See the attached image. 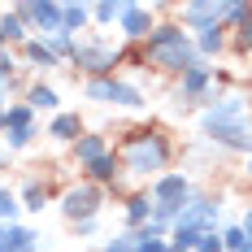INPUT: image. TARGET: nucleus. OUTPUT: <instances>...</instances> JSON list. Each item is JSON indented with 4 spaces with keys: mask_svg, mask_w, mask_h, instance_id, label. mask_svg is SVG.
Returning <instances> with one entry per match:
<instances>
[{
    "mask_svg": "<svg viewBox=\"0 0 252 252\" xmlns=\"http://www.w3.org/2000/svg\"><path fill=\"white\" fill-rule=\"evenodd\" d=\"M118 178H122L118 152H109V157H100L96 165H87V183H96V187H118Z\"/></svg>",
    "mask_w": 252,
    "mask_h": 252,
    "instance_id": "nucleus-13",
    "label": "nucleus"
},
{
    "mask_svg": "<svg viewBox=\"0 0 252 252\" xmlns=\"http://www.w3.org/2000/svg\"><path fill=\"white\" fill-rule=\"evenodd\" d=\"M26 104L39 113V109H48V113H61V96H57V87H48V83H31L26 87Z\"/></svg>",
    "mask_w": 252,
    "mask_h": 252,
    "instance_id": "nucleus-17",
    "label": "nucleus"
},
{
    "mask_svg": "<svg viewBox=\"0 0 252 252\" xmlns=\"http://www.w3.org/2000/svg\"><path fill=\"white\" fill-rule=\"evenodd\" d=\"M18 200H22L26 213H39V209L48 204V183H44V178H26V183H22V196H18Z\"/></svg>",
    "mask_w": 252,
    "mask_h": 252,
    "instance_id": "nucleus-18",
    "label": "nucleus"
},
{
    "mask_svg": "<svg viewBox=\"0 0 252 252\" xmlns=\"http://www.w3.org/2000/svg\"><path fill=\"white\" fill-rule=\"evenodd\" d=\"M4 235H9V244H13L18 252H35V248H39V235H35V230H26V226H18V222H13V226H4Z\"/></svg>",
    "mask_w": 252,
    "mask_h": 252,
    "instance_id": "nucleus-23",
    "label": "nucleus"
},
{
    "mask_svg": "<svg viewBox=\"0 0 252 252\" xmlns=\"http://www.w3.org/2000/svg\"><path fill=\"white\" fill-rule=\"evenodd\" d=\"M170 252H178V248H170Z\"/></svg>",
    "mask_w": 252,
    "mask_h": 252,
    "instance_id": "nucleus-40",
    "label": "nucleus"
},
{
    "mask_svg": "<svg viewBox=\"0 0 252 252\" xmlns=\"http://www.w3.org/2000/svg\"><path fill=\"white\" fill-rule=\"evenodd\" d=\"M244 252H252V244H248V248H244Z\"/></svg>",
    "mask_w": 252,
    "mask_h": 252,
    "instance_id": "nucleus-39",
    "label": "nucleus"
},
{
    "mask_svg": "<svg viewBox=\"0 0 252 252\" xmlns=\"http://www.w3.org/2000/svg\"><path fill=\"white\" fill-rule=\"evenodd\" d=\"M0 35H4V39H26V22L18 13H4V18H0Z\"/></svg>",
    "mask_w": 252,
    "mask_h": 252,
    "instance_id": "nucleus-25",
    "label": "nucleus"
},
{
    "mask_svg": "<svg viewBox=\"0 0 252 252\" xmlns=\"http://www.w3.org/2000/svg\"><path fill=\"white\" fill-rule=\"evenodd\" d=\"M26 61H31L35 70H57V65H61V57H57L44 39H26Z\"/></svg>",
    "mask_w": 252,
    "mask_h": 252,
    "instance_id": "nucleus-20",
    "label": "nucleus"
},
{
    "mask_svg": "<svg viewBox=\"0 0 252 252\" xmlns=\"http://www.w3.org/2000/svg\"><path fill=\"white\" fill-rule=\"evenodd\" d=\"M118 31H122L130 44H148V35L157 31V9L126 0V13H122V22H118Z\"/></svg>",
    "mask_w": 252,
    "mask_h": 252,
    "instance_id": "nucleus-11",
    "label": "nucleus"
},
{
    "mask_svg": "<svg viewBox=\"0 0 252 252\" xmlns=\"http://www.w3.org/2000/svg\"><path fill=\"white\" fill-rule=\"evenodd\" d=\"M248 174H252V161H248Z\"/></svg>",
    "mask_w": 252,
    "mask_h": 252,
    "instance_id": "nucleus-38",
    "label": "nucleus"
},
{
    "mask_svg": "<svg viewBox=\"0 0 252 252\" xmlns=\"http://www.w3.org/2000/svg\"><path fill=\"white\" fill-rule=\"evenodd\" d=\"M178 100H191V104H213L218 100V70L200 61L196 70H187V74L178 78Z\"/></svg>",
    "mask_w": 252,
    "mask_h": 252,
    "instance_id": "nucleus-7",
    "label": "nucleus"
},
{
    "mask_svg": "<svg viewBox=\"0 0 252 252\" xmlns=\"http://www.w3.org/2000/svg\"><path fill=\"white\" fill-rule=\"evenodd\" d=\"M13 13H18L22 22H31L44 39L61 35V4H52V0H31V4H18Z\"/></svg>",
    "mask_w": 252,
    "mask_h": 252,
    "instance_id": "nucleus-9",
    "label": "nucleus"
},
{
    "mask_svg": "<svg viewBox=\"0 0 252 252\" xmlns=\"http://www.w3.org/2000/svg\"><path fill=\"white\" fill-rule=\"evenodd\" d=\"M239 226H244V235H248V239H252V204H248V209H244V218H239Z\"/></svg>",
    "mask_w": 252,
    "mask_h": 252,
    "instance_id": "nucleus-33",
    "label": "nucleus"
},
{
    "mask_svg": "<svg viewBox=\"0 0 252 252\" xmlns=\"http://www.w3.org/2000/svg\"><path fill=\"white\" fill-rule=\"evenodd\" d=\"M48 135L57 139V144H74L78 135H83V122H78V113H52Z\"/></svg>",
    "mask_w": 252,
    "mask_h": 252,
    "instance_id": "nucleus-15",
    "label": "nucleus"
},
{
    "mask_svg": "<svg viewBox=\"0 0 252 252\" xmlns=\"http://www.w3.org/2000/svg\"><path fill=\"white\" fill-rule=\"evenodd\" d=\"M144 52H148V65H152V70H161V74H178V78H183L187 70H196V65H200L196 39H191L178 22H161V26L148 35Z\"/></svg>",
    "mask_w": 252,
    "mask_h": 252,
    "instance_id": "nucleus-2",
    "label": "nucleus"
},
{
    "mask_svg": "<svg viewBox=\"0 0 252 252\" xmlns=\"http://www.w3.org/2000/svg\"><path fill=\"white\" fill-rule=\"evenodd\" d=\"M0 126H4V113H0Z\"/></svg>",
    "mask_w": 252,
    "mask_h": 252,
    "instance_id": "nucleus-37",
    "label": "nucleus"
},
{
    "mask_svg": "<svg viewBox=\"0 0 252 252\" xmlns=\"http://www.w3.org/2000/svg\"><path fill=\"white\" fill-rule=\"evenodd\" d=\"M178 26L187 35H200L209 26H222V0H196V4H183L178 9Z\"/></svg>",
    "mask_w": 252,
    "mask_h": 252,
    "instance_id": "nucleus-10",
    "label": "nucleus"
},
{
    "mask_svg": "<svg viewBox=\"0 0 252 252\" xmlns=\"http://www.w3.org/2000/svg\"><path fill=\"white\" fill-rule=\"evenodd\" d=\"M191 39H196V52H200V61H209V57H222V48H226V26H209V31L191 35Z\"/></svg>",
    "mask_w": 252,
    "mask_h": 252,
    "instance_id": "nucleus-16",
    "label": "nucleus"
},
{
    "mask_svg": "<svg viewBox=\"0 0 252 252\" xmlns=\"http://www.w3.org/2000/svg\"><path fill=\"white\" fill-rule=\"evenodd\" d=\"M248 244H252V239L244 235V226H239V222H235V226H222V252H244Z\"/></svg>",
    "mask_w": 252,
    "mask_h": 252,
    "instance_id": "nucleus-24",
    "label": "nucleus"
},
{
    "mask_svg": "<svg viewBox=\"0 0 252 252\" xmlns=\"http://www.w3.org/2000/svg\"><path fill=\"white\" fill-rule=\"evenodd\" d=\"M83 96L96 104H113V109H144L148 96H144V87L139 83H130V78H87L83 83Z\"/></svg>",
    "mask_w": 252,
    "mask_h": 252,
    "instance_id": "nucleus-3",
    "label": "nucleus"
},
{
    "mask_svg": "<svg viewBox=\"0 0 252 252\" xmlns=\"http://www.w3.org/2000/svg\"><path fill=\"white\" fill-rule=\"evenodd\" d=\"M4 44H9V39H4V35H0V48H4Z\"/></svg>",
    "mask_w": 252,
    "mask_h": 252,
    "instance_id": "nucleus-34",
    "label": "nucleus"
},
{
    "mask_svg": "<svg viewBox=\"0 0 252 252\" xmlns=\"http://www.w3.org/2000/svg\"><path fill=\"white\" fill-rule=\"evenodd\" d=\"M109 139H104L100 130H83V135H78L74 139V161L78 165H83V170H87V165H96V161H100V157H109Z\"/></svg>",
    "mask_w": 252,
    "mask_h": 252,
    "instance_id": "nucleus-12",
    "label": "nucleus"
},
{
    "mask_svg": "<svg viewBox=\"0 0 252 252\" xmlns=\"http://www.w3.org/2000/svg\"><path fill=\"white\" fill-rule=\"evenodd\" d=\"M22 213V200L13 196V191H0V222H9L13 226V218Z\"/></svg>",
    "mask_w": 252,
    "mask_h": 252,
    "instance_id": "nucleus-26",
    "label": "nucleus"
},
{
    "mask_svg": "<svg viewBox=\"0 0 252 252\" xmlns=\"http://www.w3.org/2000/svg\"><path fill=\"white\" fill-rule=\"evenodd\" d=\"M148 196H152V204H174V209H183L196 191H191V178L183 174V170H165L157 183H148Z\"/></svg>",
    "mask_w": 252,
    "mask_h": 252,
    "instance_id": "nucleus-8",
    "label": "nucleus"
},
{
    "mask_svg": "<svg viewBox=\"0 0 252 252\" xmlns=\"http://www.w3.org/2000/svg\"><path fill=\"white\" fill-rule=\"evenodd\" d=\"M0 165H4V152H0Z\"/></svg>",
    "mask_w": 252,
    "mask_h": 252,
    "instance_id": "nucleus-36",
    "label": "nucleus"
},
{
    "mask_svg": "<svg viewBox=\"0 0 252 252\" xmlns=\"http://www.w3.org/2000/svg\"><path fill=\"white\" fill-rule=\"evenodd\" d=\"M122 13H126V0H104V4H92V22H96V26L122 22Z\"/></svg>",
    "mask_w": 252,
    "mask_h": 252,
    "instance_id": "nucleus-21",
    "label": "nucleus"
},
{
    "mask_svg": "<svg viewBox=\"0 0 252 252\" xmlns=\"http://www.w3.org/2000/svg\"><path fill=\"white\" fill-rule=\"evenodd\" d=\"M235 31H239V35H235V48H239V52H248V48H252V9L244 13V22L235 26Z\"/></svg>",
    "mask_w": 252,
    "mask_h": 252,
    "instance_id": "nucleus-27",
    "label": "nucleus"
},
{
    "mask_svg": "<svg viewBox=\"0 0 252 252\" xmlns=\"http://www.w3.org/2000/svg\"><path fill=\"white\" fill-rule=\"evenodd\" d=\"M4 139H9V148H26V144L35 139V126H22V130H9Z\"/></svg>",
    "mask_w": 252,
    "mask_h": 252,
    "instance_id": "nucleus-29",
    "label": "nucleus"
},
{
    "mask_svg": "<svg viewBox=\"0 0 252 252\" xmlns=\"http://www.w3.org/2000/svg\"><path fill=\"white\" fill-rule=\"evenodd\" d=\"M248 122V100L244 96H218L213 104H204L200 113V130L213 135V130H226V126H244Z\"/></svg>",
    "mask_w": 252,
    "mask_h": 252,
    "instance_id": "nucleus-5",
    "label": "nucleus"
},
{
    "mask_svg": "<svg viewBox=\"0 0 252 252\" xmlns=\"http://www.w3.org/2000/svg\"><path fill=\"white\" fill-rule=\"evenodd\" d=\"M196 252H222V230H218V235H200Z\"/></svg>",
    "mask_w": 252,
    "mask_h": 252,
    "instance_id": "nucleus-30",
    "label": "nucleus"
},
{
    "mask_svg": "<svg viewBox=\"0 0 252 252\" xmlns=\"http://www.w3.org/2000/svg\"><path fill=\"white\" fill-rule=\"evenodd\" d=\"M0 83H13V57L0 52Z\"/></svg>",
    "mask_w": 252,
    "mask_h": 252,
    "instance_id": "nucleus-31",
    "label": "nucleus"
},
{
    "mask_svg": "<svg viewBox=\"0 0 252 252\" xmlns=\"http://www.w3.org/2000/svg\"><path fill=\"white\" fill-rule=\"evenodd\" d=\"M78 235H96V218H87V222H74Z\"/></svg>",
    "mask_w": 252,
    "mask_h": 252,
    "instance_id": "nucleus-32",
    "label": "nucleus"
},
{
    "mask_svg": "<svg viewBox=\"0 0 252 252\" xmlns=\"http://www.w3.org/2000/svg\"><path fill=\"white\" fill-rule=\"evenodd\" d=\"M100 252H135V230H122L113 244H104Z\"/></svg>",
    "mask_w": 252,
    "mask_h": 252,
    "instance_id": "nucleus-28",
    "label": "nucleus"
},
{
    "mask_svg": "<svg viewBox=\"0 0 252 252\" xmlns=\"http://www.w3.org/2000/svg\"><path fill=\"white\" fill-rule=\"evenodd\" d=\"M170 152H174V144H170L165 130H130L122 152H118V161H122V174L157 183L170 170Z\"/></svg>",
    "mask_w": 252,
    "mask_h": 252,
    "instance_id": "nucleus-1",
    "label": "nucleus"
},
{
    "mask_svg": "<svg viewBox=\"0 0 252 252\" xmlns=\"http://www.w3.org/2000/svg\"><path fill=\"white\" fill-rule=\"evenodd\" d=\"M87 22H92V4H61V31H65V35L78 39V31Z\"/></svg>",
    "mask_w": 252,
    "mask_h": 252,
    "instance_id": "nucleus-19",
    "label": "nucleus"
},
{
    "mask_svg": "<svg viewBox=\"0 0 252 252\" xmlns=\"http://www.w3.org/2000/svg\"><path fill=\"white\" fill-rule=\"evenodd\" d=\"M70 61H74L87 78H113V70H118V48H113L109 39H78Z\"/></svg>",
    "mask_w": 252,
    "mask_h": 252,
    "instance_id": "nucleus-4",
    "label": "nucleus"
},
{
    "mask_svg": "<svg viewBox=\"0 0 252 252\" xmlns=\"http://www.w3.org/2000/svg\"><path fill=\"white\" fill-rule=\"evenodd\" d=\"M0 191H4V178H0Z\"/></svg>",
    "mask_w": 252,
    "mask_h": 252,
    "instance_id": "nucleus-35",
    "label": "nucleus"
},
{
    "mask_svg": "<svg viewBox=\"0 0 252 252\" xmlns=\"http://www.w3.org/2000/svg\"><path fill=\"white\" fill-rule=\"evenodd\" d=\"M104 204V187L96 183H78V187H65V196H61V213H65V222H87V218H96Z\"/></svg>",
    "mask_w": 252,
    "mask_h": 252,
    "instance_id": "nucleus-6",
    "label": "nucleus"
},
{
    "mask_svg": "<svg viewBox=\"0 0 252 252\" xmlns=\"http://www.w3.org/2000/svg\"><path fill=\"white\" fill-rule=\"evenodd\" d=\"M22 126H35V109L26 100H18L4 109V130H22Z\"/></svg>",
    "mask_w": 252,
    "mask_h": 252,
    "instance_id": "nucleus-22",
    "label": "nucleus"
},
{
    "mask_svg": "<svg viewBox=\"0 0 252 252\" xmlns=\"http://www.w3.org/2000/svg\"><path fill=\"white\" fill-rule=\"evenodd\" d=\"M148 222H152V196H148V191H135V196L126 200V226L144 230Z\"/></svg>",
    "mask_w": 252,
    "mask_h": 252,
    "instance_id": "nucleus-14",
    "label": "nucleus"
}]
</instances>
